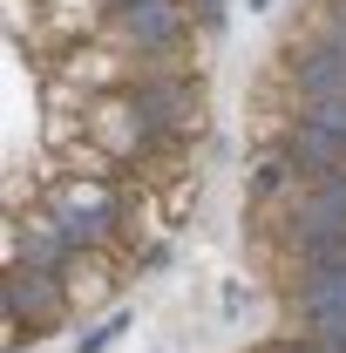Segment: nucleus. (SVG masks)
<instances>
[{
  "label": "nucleus",
  "mask_w": 346,
  "mask_h": 353,
  "mask_svg": "<svg viewBox=\"0 0 346 353\" xmlns=\"http://www.w3.org/2000/svg\"><path fill=\"white\" fill-rule=\"evenodd\" d=\"M68 312L61 279H48L34 265H7V333H41Z\"/></svg>",
  "instance_id": "nucleus-3"
},
{
  "label": "nucleus",
  "mask_w": 346,
  "mask_h": 353,
  "mask_svg": "<svg viewBox=\"0 0 346 353\" xmlns=\"http://www.w3.org/2000/svg\"><path fill=\"white\" fill-rule=\"evenodd\" d=\"M109 7H116V14H123V7H143V0H109Z\"/></svg>",
  "instance_id": "nucleus-10"
},
{
  "label": "nucleus",
  "mask_w": 346,
  "mask_h": 353,
  "mask_svg": "<svg viewBox=\"0 0 346 353\" xmlns=\"http://www.w3.org/2000/svg\"><path fill=\"white\" fill-rule=\"evenodd\" d=\"M285 82L305 109L312 102H346V41L340 34H319L312 48H299V61L285 68Z\"/></svg>",
  "instance_id": "nucleus-4"
},
{
  "label": "nucleus",
  "mask_w": 346,
  "mask_h": 353,
  "mask_svg": "<svg viewBox=\"0 0 346 353\" xmlns=\"http://www.w3.org/2000/svg\"><path fill=\"white\" fill-rule=\"evenodd\" d=\"M265 353H326V347H312V340H272Z\"/></svg>",
  "instance_id": "nucleus-9"
},
{
  "label": "nucleus",
  "mask_w": 346,
  "mask_h": 353,
  "mask_svg": "<svg viewBox=\"0 0 346 353\" xmlns=\"http://www.w3.org/2000/svg\"><path fill=\"white\" fill-rule=\"evenodd\" d=\"M285 224H340L346 231V170L340 176H305V190L292 197Z\"/></svg>",
  "instance_id": "nucleus-7"
},
{
  "label": "nucleus",
  "mask_w": 346,
  "mask_h": 353,
  "mask_svg": "<svg viewBox=\"0 0 346 353\" xmlns=\"http://www.w3.org/2000/svg\"><path fill=\"white\" fill-rule=\"evenodd\" d=\"M285 306H292V319H299L305 333L312 326H346V265H333V272H299V285L285 292Z\"/></svg>",
  "instance_id": "nucleus-6"
},
{
  "label": "nucleus",
  "mask_w": 346,
  "mask_h": 353,
  "mask_svg": "<svg viewBox=\"0 0 346 353\" xmlns=\"http://www.w3.org/2000/svg\"><path fill=\"white\" fill-rule=\"evenodd\" d=\"M130 102H136V116L150 123L156 150L176 143V136H190L197 116H204V95H197V82H190L183 68H143V75L130 82Z\"/></svg>",
  "instance_id": "nucleus-2"
},
{
  "label": "nucleus",
  "mask_w": 346,
  "mask_h": 353,
  "mask_svg": "<svg viewBox=\"0 0 346 353\" xmlns=\"http://www.w3.org/2000/svg\"><path fill=\"white\" fill-rule=\"evenodd\" d=\"M41 211L61 224V238H68L75 252H102V245L116 238V224L130 218V197H123V183H116V176H82V170H68V176H54V183H48Z\"/></svg>",
  "instance_id": "nucleus-1"
},
{
  "label": "nucleus",
  "mask_w": 346,
  "mask_h": 353,
  "mask_svg": "<svg viewBox=\"0 0 346 353\" xmlns=\"http://www.w3.org/2000/svg\"><path fill=\"white\" fill-rule=\"evenodd\" d=\"M116 28H123V41H130L136 54H150V61L163 68V54L183 41V28H190V21H183V7H176V0H143V7H123V14H116Z\"/></svg>",
  "instance_id": "nucleus-5"
},
{
  "label": "nucleus",
  "mask_w": 346,
  "mask_h": 353,
  "mask_svg": "<svg viewBox=\"0 0 346 353\" xmlns=\"http://www.w3.org/2000/svg\"><path fill=\"white\" fill-rule=\"evenodd\" d=\"M299 123H312V130H326V136L346 143V102H312V109H299Z\"/></svg>",
  "instance_id": "nucleus-8"
}]
</instances>
